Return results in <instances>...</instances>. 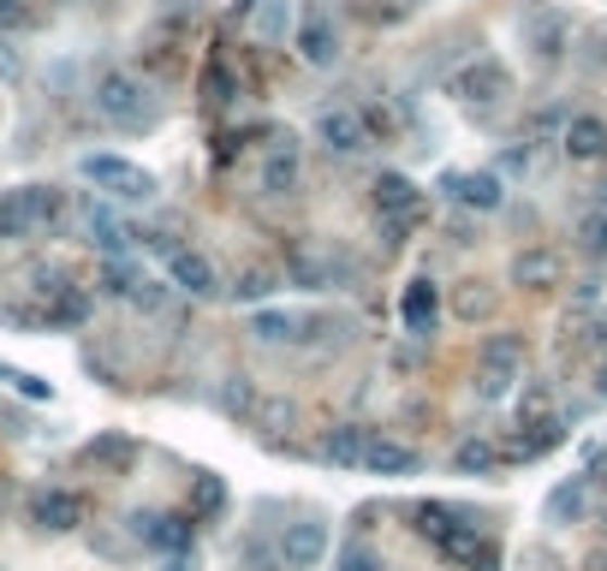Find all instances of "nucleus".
Masks as SVG:
<instances>
[{
    "mask_svg": "<svg viewBox=\"0 0 607 571\" xmlns=\"http://www.w3.org/2000/svg\"><path fill=\"white\" fill-rule=\"evenodd\" d=\"M168 274H173V291H191V298H214L221 291V274H214V262L202 257V250H173L168 257Z\"/></svg>",
    "mask_w": 607,
    "mask_h": 571,
    "instance_id": "ddd939ff",
    "label": "nucleus"
},
{
    "mask_svg": "<svg viewBox=\"0 0 607 571\" xmlns=\"http://www.w3.org/2000/svg\"><path fill=\"white\" fill-rule=\"evenodd\" d=\"M560 144H566L572 161H607V125L596 120V113H578V120H566Z\"/></svg>",
    "mask_w": 607,
    "mask_h": 571,
    "instance_id": "a211bd4d",
    "label": "nucleus"
},
{
    "mask_svg": "<svg viewBox=\"0 0 607 571\" xmlns=\"http://www.w3.org/2000/svg\"><path fill=\"white\" fill-rule=\"evenodd\" d=\"M132 536L156 554H185L197 542V518L191 512H132Z\"/></svg>",
    "mask_w": 607,
    "mask_h": 571,
    "instance_id": "39448f33",
    "label": "nucleus"
},
{
    "mask_svg": "<svg viewBox=\"0 0 607 571\" xmlns=\"http://www.w3.org/2000/svg\"><path fill=\"white\" fill-rule=\"evenodd\" d=\"M453 310H459L464 322H483V315L495 310V291H488L483 281H464L459 291H453Z\"/></svg>",
    "mask_w": 607,
    "mask_h": 571,
    "instance_id": "72a5a7b5",
    "label": "nucleus"
},
{
    "mask_svg": "<svg viewBox=\"0 0 607 571\" xmlns=\"http://www.w3.org/2000/svg\"><path fill=\"white\" fill-rule=\"evenodd\" d=\"M590 494H596V482H590V476H566L560 488L548 494V518H554V524H578V518L590 512Z\"/></svg>",
    "mask_w": 607,
    "mask_h": 571,
    "instance_id": "393cba45",
    "label": "nucleus"
},
{
    "mask_svg": "<svg viewBox=\"0 0 607 571\" xmlns=\"http://www.w3.org/2000/svg\"><path fill=\"white\" fill-rule=\"evenodd\" d=\"M84 233H90V245L101 257H132V245H137V233L108 209V202H90V209H84Z\"/></svg>",
    "mask_w": 607,
    "mask_h": 571,
    "instance_id": "f8f14e48",
    "label": "nucleus"
},
{
    "mask_svg": "<svg viewBox=\"0 0 607 571\" xmlns=\"http://www.w3.org/2000/svg\"><path fill=\"white\" fill-rule=\"evenodd\" d=\"M310 327H322V322L304 315V310H257L250 315V334L257 339H315Z\"/></svg>",
    "mask_w": 607,
    "mask_h": 571,
    "instance_id": "412c9836",
    "label": "nucleus"
},
{
    "mask_svg": "<svg viewBox=\"0 0 607 571\" xmlns=\"http://www.w3.org/2000/svg\"><path fill=\"white\" fill-rule=\"evenodd\" d=\"M375 221H382V233H387V245H405V238L417 233V226L429 221V202L423 209H411V214H375Z\"/></svg>",
    "mask_w": 607,
    "mask_h": 571,
    "instance_id": "e433bc0d",
    "label": "nucleus"
},
{
    "mask_svg": "<svg viewBox=\"0 0 607 571\" xmlns=\"http://www.w3.org/2000/svg\"><path fill=\"white\" fill-rule=\"evenodd\" d=\"M334 257H322V250H293V262H286V281H298V286H310V291H322V286H334Z\"/></svg>",
    "mask_w": 607,
    "mask_h": 571,
    "instance_id": "bb28decb",
    "label": "nucleus"
},
{
    "mask_svg": "<svg viewBox=\"0 0 607 571\" xmlns=\"http://www.w3.org/2000/svg\"><path fill=\"white\" fill-rule=\"evenodd\" d=\"M0 512H7V494H0Z\"/></svg>",
    "mask_w": 607,
    "mask_h": 571,
    "instance_id": "a19ab883",
    "label": "nucleus"
},
{
    "mask_svg": "<svg viewBox=\"0 0 607 571\" xmlns=\"http://www.w3.org/2000/svg\"><path fill=\"white\" fill-rule=\"evenodd\" d=\"M370 202H375V214H411V209H423V190L405 179V173H382Z\"/></svg>",
    "mask_w": 607,
    "mask_h": 571,
    "instance_id": "b1692460",
    "label": "nucleus"
},
{
    "mask_svg": "<svg viewBox=\"0 0 607 571\" xmlns=\"http://www.w3.org/2000/svg\"><path fill=\"white\" fill-rule=\"evenodd\" d=\"M298 54L310 60V66H334L339 60V30H334V12H327L322 0H310V7L298 12Z\"/></svg>",
    "mask_w": 607,
    "mask_h": 571,
    "instance_id": "0eeeda50",
    "label": "nucleus"
},
{
    "mask_svg": "<svg viewBox=\"0 0 607 571\" xmlns=\"http://www.w3.org/2000/svg\"><path fill=\"white\" fill-rule=\"evenodd\" d=\"M500 440H488V435H471V440H459L453 447V471L459 476H488V471H500Z\"/></svg>",
    "mask_w": 607,
    "mask_h": 571,
    "instance_id": "a878e982",
    "label": "nucleus"
},
{
    "mask_svg": "<svg viewBox=\"0 0 607 571\" xmlns=\"http://www.w3.org/2000/svg\"><path fill=\"white\" fill-rule=\"evenodd\" d=\"M78 173H84L96 190L120 197V202H149V197H156V179H149L137 161H125V156H84Z\"/></svg>",
    "mask_w": 607,
    "mask_h": 571,
    "instance_id": "20e7f679",
    "label": "nucleus"
},
{
    "mask_svg": "<svg viewBox=\"0 0 607 571\" xmlns=\"http://www.w3.org/2000/svg\"><path fill=\"white\" fill-rule=\"evenodd\" d=\"M233 18H238V24H250V36H257V42H286V30L298 24L286 0H245Z\"/></svg>",
    "mask_w": 607,
    "mask_h": 571,
    "instance_id": "4468645a",
    "label": "nucleus"
},
{
    "mask_svg": "<svg viewBox=\"0 0 607 571\" xmlns=\"http://www.w3.org/2000/svg\"><path fill=\"white\" fill-rule=\"evenodd\" d=\"M226 506V482L214 471H197L191 476V518H214Z\"/></svg>",
    "mask_w": 607,
    "mask_h": 571,
    "instance_id": "c756f323",
    "label": "nucleus"
},
{
    "mask_svg": "<svg viewBox=\"0 0 607 571\" xmlns=\"http://www.w3.org/2000/svg\"><path fill=\"white\" fill-rule=\"evenodd\" d=\"M0 30H12V36L42 30V7L36 0H0Z\"/></svg>",
    "mask_w": 607,
    "mask_h": 571,
    "instance_id": "7c9ffc66",
    "label": "nucleus"
},
{
    "mask_svg": "<svg viewBox=\"0 0 607 571\" xmlns=\"http://www.w3.org/2000/svg\"><path fill=\"white\" fill-rule=\"evenodd\" d=\"M197 96H202V108H209V113H221L226 101L238 96V78H233V66H226V54H209V60H202Z\"/></svg>",
    "mask_w": 607,
    "mask_h": 571,
    "instance_id": "5701e85b",
    "label": "nucleus"
},
{
    "mask_svg": "<svg viewBox=\"0 0 607 571\" xmlns=\"http://www.w3.org/2000/svg\"><path fill=\"white\" fill-rule=\"evenodd\" d=\"M274 286H281V274H269V269H245V274H233V298H238V303H262V298H274Z\"/></svg>",
    "mask_w": 607,
    "mask_h": 571,
    "instance_id": "2f4dec72",
    "label": "nucleus"
},
{
    "mask_svg": "<svg viewBox=\"0 0 607 571\" xmlns=\"http://www.w3.org/2000/svg\"><path fill=\"white\" fill-rule=\"evenodd\" d=\"M447 190L464 202V209H476V214H488V209H500V202H506V179H500V173H447Z\"/></svg>",
    "mask_w": 607,
    "mask_h": 571,
    "instance_id": "dca6fc26",
    "label": "nucleus"
},
{
    "mask_svg": "<svg viewBox=\"0 0 607 571\" xmlns=\"http://www.w3.org/2000/svg\"><path fill=\"white\" fill-rule=\"evenodd\" d=\"M168 571H185V566H168Z\"/></svg>",
    "mask_w": 607,
    "mask_h": 571,
    "instance_id": "79ce46f5",
    "label": "nucleus"
},
{
    "mask_svg": "<svg viewBox=\"0 0 607 571\" xmlns=\"http://www.w3.org/2000/svg\"><path fill=\"white\" fill-rule=\"evenodd\" d=\"M173 303V281H156V274H144L132 291V310H144V315H161Z\"/></svg>",
    "mask_w": 607,
    "mask_h": 571,
    "instance_id": "f704fd0d",
    "label": "nucleus"
},
{
    "mask_svg": "<svg viewBox=\"0 0 607 571\" xmlns=\"http://www.w3.org/2000/svg\"><path fill=\"white\" fill-rule=\"evenodd\" d=\"M512 381H518V370H488V363H476V381H471V387H476V399L495 405V399L512 393Z\"/></svg>",
    "mask_w": 607,
    "mask_h": 571,
    "instance_id": "c9c22d12",
    "label": "nucleus"
},
{
    "mask_svg": "<svg viewBox=\"0 0 607 571\" xmlns=\"http://www.w3.org/2000/svg\"><path fill=\"white\" fill-rule=\"evenodd\" d=\"M90 101H96V120L113 125V132H149V125L161 120L149 84L137 78V72H125V66H108V72H101Z\"/></svg>",
    "mask_w": 607,
    "mask_h": 571,
    "instance_id": "f257e3e1",
    "label": "nucleus"
},
{
    "mask_svg": "<svg viewBox=\"0 0 607 571\" xmlns=\"http://www.w3.org/2000/svg\"><path fill=\"white\" fill-rule=\"evenodd\" d=\"M137 281H144V269H137L132 257H101V269H96V286L108 291V298H132Z\"/></svg>",
    "mask_w": 607,
    "mask_h": 571,
    "instance_id": "c85d7f7f",
    "label": "nucleus"
},
{
    "mask_svg": "<svg viewBox=\"0 0 607 571\" xmlns=\"http://www.w3.org/2000/svg\"><path fill=\"white\" fill-rule=\"evenodd\" d=\"M30 518H36V530H48V536H66V530H78L84 518H90V500H84L78 488H42L30 500Z\"/></svg>",
    "mask_w": 607,
    "mask_h": 571,
    "instance_id": "6e6552de",
    "label": "nucleus"
},
{
    "mask_svg": "<svg viewBox=\"0 0 607 571\" xmlns=\"http://www.w3.org/2000/svg\"><path fill=\"white\" fill-rule=\"evenodd\" d=\"M274 548H281V566L286 571H315V566H322V554H327V530L304 518V524H286L281 530Z\"/></svg>",
    "mask_w": 607,
    "mask_h": 571,
    "instance_id": "1a4fd4ad",
    "label": "nucleus"
},
{
    "mask_svg": "<svg viewBox=\"0 0 607 571\" xmlns=\"http://www.w3.org/2000/svg\"><path fill=\"white\" fill-rule=\"evenodd\" d=\"M84 464L101 476H125L137 464V440L132 435H96L90 447H84Z\"/></svg>",
    "mask_w": 607,
    "mask_h": 571,
    "instance_id": "6ab92c4d",
    "label": "nucleus"
},
{
    "mask_svg": "<svg viewBox=\"0 0 607 571\" xmlns=\"http://www.w3.org/2000/svg\"><path fill=\"white\" fill-rule=\"evenodd\" d=\"M417 464H423V459H417V447L382 435V429L370 435V452H363V471H370V476H417Z\"/></svg>",
    "mask_w": 607,
    "mask_h": 571,
    "instance_id": "2eb2a0df",
    "label": "nucleus"
},
{
    "mask_svg": "<svg viewBox=\"0 0 607 571\" xmlns=\"http://www.w3.org/2000/svg\"><path fill=\"white\" fill-rule=\"evenodd\" d=\"M370 435H375L370 423H334V429L322 435V447H315V452H322V459L334 464V471H363V452H370Z\"/></svg>",
    "mask_w": 607,
    "mask_h": 571,
    "instance_id": "9b49d317",
    "label": "nucleus"
},
{
    "mask_svg": "<svg viewBox=\"0 0 607 571\" xmlns=\"http://www.w3.org/2000/svg\"><path fill=\"white\" fill-rule=\"evenodd\" d=\"M453 96H459L464 108H495V101L512 96V72H506L500 60H471L464 72H453Z\"/></svg>",
    "mask_w": 607,
    "mask_h": 571,
    "instance_id": "423d86ee",
    "label": "nucleus"
},
{
    "mask_svg": "<svg viewBox=\"0 0 607 571\" xmlns=\"http://www.w3.org/2000/svg\"><path fill=\"white\" fill-rule=\"evenodd\" d=\"M334 571H382V554H375V548H363V542H351V548H339Z\"/></svg>",
    "mask_w": 607,
    "mask_h": 571,
    "instance_id": "58836bf2",
    "label": "nucleus"
},
{
    "mask_svg": "<svg viewBox=\"0 0 607 571\" xmlns=\"http://www.w3.org/2000/svg\"><path fill=\"white\" fill-rule=\"evenodd\" d=\"M60 221H66V190H54V185H18L0 197V238L7 245H24V238L48 233Z\"/></svg>",
    "mask_w": 607,
    "mask_h": 571,
    "instance_id": "f03ea898",
    "label": "nucleus"
},
{
    "mask_svg": "<svg viewBox=\"0 0 607 571\" xmlns=\"http://www.w3.org/2000/svg\"><path fill=\"white\" fill-rule=\"evenodd\" d=\"M596 399H607V363L596 370Z\"/></svg>",
    "mask_w": 607,
    "mask_h": 571,
    "instance_id": "ea45409f",
    "label": "nucleus"
},
{
    "mask_svg": "<svg viewBox=\"0 0 607 571\" xmlns=\"http://www.w3.org/2000/svg\"><path fill=\"white\" fill-rule=\"evenodd\" d=\"M530 36H536V54L542 60L560 54V18H554V12H536V18H530Z\"/></svg>",
    "mask_w": 607,
    "mask_h": 571,
    "instance_id": "4c0bfd02",
    "label": "nucleus"
},
{
    "mask_svg": "<svg viewBox=\"0 0 607 571\" xmlns=\"http://www.w3.org/2000/svg\"><path fill=\"white\" fill-rule=\"evenodd\" d=\"M262 190L269 197H293L298 190V144L293 137H274L269 161H262Z\"/></svg>",
    "mask_w": 607,
    "mask_h": 571,
    "instance_id": "aec40b11",
    "label": "nucleus"
},
{
    "mask_svg": "<svg viewBox=\"0 0 607 571\" xmlns=\"http://www.w3.org/2000/svg\"><path fill=\"white\" fill-rule=\"evenodd\" d=\"M560 281H566V262L554 257V250H518V257H512V286L548 291V286H560Z\"/></svg>",
    "mask_w": 607,
    "mask_h": 571,
    "instance_id": "f3484780",
    "label": "nucleus"
},
{
    "mask_svg": "<svg viewBox=\"0 0 607 571\" xmlns=\"http://www.w3.org/2000/svg\"><path fill=\"white\" fill-rule=\"evenodd\" d=\"M578 245H584L590 257H607V202L578 214Z\"/></svg>",
    "mask_w": 607,
    "mask_h": 571,
    "instance_id": "473e14b6",
    "label": "nucleus"
},
{
    "mask_svg": "<svg viewBox=\"0 0 607 571\" xmlns=\"http://www.w3.org/2000/svg\"><path fill=\"white\" fill-rule=\"evenodd\" d=\"M315 144H322L327 156L351 161V156H363L375 137H370V125H363V108H351V101H327V108L315 113Z\"/></svg>",
    "mask_w": 607,
    "mask_h": 571,
    "instance_id": "7ed1b4c3",
    "label": "nucleus"
},
{
    "mask_svg": "<svg viewBox=\"0 0 607 571\" xmlns=\"http://www.w3.org/2000/svg\"><path fill=\"white\" fill-rule=\"evenodd\" d=\"M90 315H96V291H84V286H66V291H54V298H48L42 322L66 334V327H84V322H90Z\"/></svg>",
    "mask_w": 607,
    "mask_h": 571,
    "instance_id": "4be33fe9",
    "label": "nucleus"
},
{
    "mask_svg": "<svg viewBox=\"0 0 607 571\" xmlns=\"http://www.w3.org/2000/svg\"><path fill=\"white\" fill-rule=\"evenodd\" d=\"M399 322H405V334L411 339H429L435 334V322H441V286L435 281H411L399 291Z\"/></svg>",
    "mask_w": 607,
    "mask_h": 571,
    "instance_id": "9d476101",
    "label": "nucleus"
},
{
    "mask_svg": "<svg viewBox=\"0 0 607 571\" xmlns=\"http://www.w3.org/2000/svg\"><path fill=\"white\" fill-rule=\"evenodd\" d=\"M476 363H488V370H518V375H524V334H488L483 346H476Z\"/></svg>",
    "mask_w": 607,
    "mask_h": 571,
    "instance_id": "cd10ccee",
    "label": "nucleus"
}]
</instances>
